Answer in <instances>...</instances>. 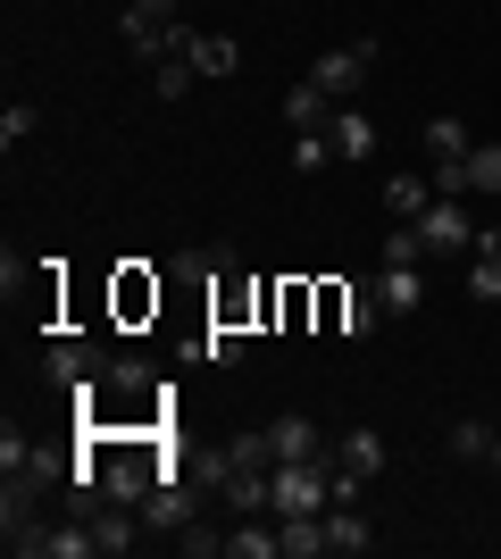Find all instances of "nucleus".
<instances>
[{
	"instance_id": "c85d7f7f",
	"label": "nucleus",
	"mask_w": 501,
	"mask_h": 559,
	"mask_svg": "<svg viewBox=\"0 0 501 559\" xmlns=\"http://www.w3.org/2000/svg\"><path fill=\"white\" fill-rule=\"evenodd\" d=\"M109 393H151V368L143 359H109Z\"/></svg>"
},
{
	"instance_id": "39448f33",
	"label": "nucleus",
	"mask_w": 501,
	"mask_h": 559,
	"mask_svg": "<svg viewBox=\"0 0 501 559\" xmlns=\"http://www.w3.org/2000/svg\"><path fill=\"white\" fill-rule=\"evenodd\" d=\"M326 142H334V159H343V167L377 159V126H368V109H359V100H343V109L326 117Z\"/></svg>"
},
{
	"instance_id": "5701e85b",
	"label": "nucleus",
	"mask_w": 501,
	"mask_h": 559,
	"mask_svg": "<svg viewBox=\"0 0 501 559\" xmlns=\"http://www.w3.org/2000/svg\"><path fill=\"white\" fill-rule=\"evenodd\" d=\"M452 451H460V460H493V426H485V418H460L452 426Z\"/></svg>"
},
{
	"instance_id": "b1692460",
	"label": "nucleus",
	"mask_w": 501,
	"mask_h": 559,
	"mask_svg": "<svg viewBox=\"0 0 501 559\" xmlns=\"http://www.w3.org/2000/svg\"><path fill=\"white\" fill-rule=\"evenodd\" d=\"M418 259H427L418 226H393V234H384V267H418Z\"/></svg>"
},
{
	"instance_id": "a878e982",
	"label": "nucleus",
	"mask_w": 501,
	"mask_h": 559,
	"mask_svg": "<svg viewBox=\"0 0 501 559\" xmlns=\"http://www.w3.org/2000/svg\"><path fill=\"white\" fill-rule=\"evenodd\" d=\"M343 309H351V284H318V326L343 334Z\"/></svg>"
},
{
	"instance_id": "412c9836",
	"label": "nucleus",
	"mask_w": 501,
	"mask_h": 559,
	"mask_svg": "<svg viewBox=\"0 0 501 559\" xmlns=\"http://www.w3.org/2000/svg\"><path fill=\"white\" fill-rule=\"evenodd\" d=\"M192 359H210V368H235V359H242V326H210L201 343H192Z\"/></svg>"
},
{
	"instance_id": "1a4fd4ad",
	"label": "nucleus",
	"mask_w": 501,
	"mask_h": 559,
	"mask_svg": "<svg viewBox=\"0 0 501 559\" xmlns=\"http://www.w3.org/2000/svg\"><path fill=\"white\" fill-rule=\"evenodd\" d=\"M334 467H351V476H384V435H377V426H343V435H334Z\"/></svg>"
},
{
	"instance_id": "f03ea898",
	"label": "nucleus",
	"mask_w": 501,
	"mask_h": 559,
	"mask_svg": "<svg viewBox=\"0 0 501 559\" xmlns=\"http://www.w3.org/2000/svg\"><path fill=\"white\" fill-rule=\"evenodd\" d=\"M0 543H9L17 559H93L100 551L93 518H84V526H43V518H34V526H17V535H0Z\"/></svg>"
},
{
	"instance_id": "9d476101",
	"label": "nucleus",
	"mask_w": 501,
	"mask_h": 559,
	"mask_svg": "<svg viewBox=\"0 0 501 559\" xmlns=\"http://www.w3.org/2000/svg\"><path fill=\"white\" fill-rule=\"evenodd\" d=\"M377 301H384V318H409L427 301V267H377Z\"/></svg>"
},
{
	"instance_id": "7ed1b4c3",
	"label": "nucleus",
	"mask_w": 501,
	"mask_h": 559,
	"mask_svg": "<svg viewBox=\"0 0 501 559\" xmlns=\"http://www.w3.org/2000/svg\"><path fill=\"white\" fill-rule=\"evenodd\" d=\"M368 68H377V43H351V50H318V59H310V84H318L326 100H359Z\"/></svg>"
},
{
	"instance_id": "393cba45",
	"label": "nucleus",
	"mask_w": 501,
	"mask_h": 559,
	"mask_svg": "<svg viewBox=\"0 0 501 559\" xmlns=\"http://www.w3.org/2000/svg\"><path fill=\"white\" fill-rule=\"evenodd\" d=\"M293 167H301V176L334 167V142H326V134H293Z\"/></svg>"
},
{
	"instance_id": "423d86ee",
	"label": "nucleus",
	"mask_w": 501,
	"mask_h": 559,
	"mask_svg": "<svg viewBox=\"0 0 501 559\" xmlns=\"http://www.w3.org/2000/svg\"><path fill=\"white\" fill-rule=\"evenodd\" d=\"M143 518L151 526H167V535H184L192 518H201V492L184 485V476H167V485H151V501H143Z\"/></svg>"
},
{
	"instance_id": "a211bd4d",
	"label": "nucleus",
	"mask_w": 501,
	"mask_h": 559,
	"mask_svg": "<svg viewBox=\"0 0 501 559\" xmlns=\"http://www.w3.org/2000/svg\"><path fill=\"white\" fill-rule=\"evenodd\" d=\"M192 68H201V75H235L242 43H235V34H201V43H192Z\"/></svg>"
},
{
	"instance_id": "9b49d317",
	"label": "nucleus",
	"mask_w": 501,
	"mask_h": 559,
	"mask_svg": "<svg viewBox=\"0 0 501 559\" xmlns=\"http://www.w3.org/2000/svg\"><path fill=\"white\" fill-rule=\"evenodd\" d=\"M267 451H276V460H326V435H318V426L310 418H276V426H267Z\"/></svg>"
},
{
	"instance_id": "c756f323",
	"label": "nucleus",
	"mask_w": 501,
	"mask_h": 559,
	"mask_svg": "<svg viewBox=\"0 0 501 559\" xmlns=\"http://www.w3.org/2000/svg\"><path fill=\"white\" fill-rule=\"evenodd\" d=\"M118 309H126V318H143V309H159V284L126 276V284H118Z\"/></svg>"
},
{
	"instance_id": "ddd939ff",
	"label": "nucleus",
	"mask_w": 501,
	"mask_h": 559,
	"mask_svg": "<svg viewBox=\"0 0 501 559\" xmlns=\"http://www.w3.org/2000/svg\"><path fill=\"white\" fill-rule=\"evenodd\" d=\"M468 301H501V234L485 226L477 251H468Z\"/></svg>"
},
{
	"instance_id": "20e7f679",
	"label": "nucleus",
	"mask_w": 501,
	"mask_h": 559,
	"mask_svg": "<svg viewBox=\"0 0 501 559\" xmlns=\"http://www.w3.org/2000/svg\"><path fill=\"white\" fill-rule=\"evenodd\" d=\"M43 376L59 384V393H75V384L109 376V350H100V343H75V334H59V343L43 350Z\"/></svg>"
},
{
	"instance_id": "2eb2a0df",
	"label": "nucleus",
	"mask_w": 501,
	"mask_h": 559,
	"mask_svg": "<svg viewBox=\"0 0 501 559\" xmlns=\"http://www.w3.org/2000/svg\"><path fill=\"white\" fill-rule=\"evenodd\" d=\"M368 543H377V526H368V518L351 510V501H343V510L326 518V551H343V559H359L368 551Z\"/></svg>"
},
{
	"instance_id": "f8f14e48",
	"label": "nucleus",
	"mask_w": 501,
	"mask_h": 559,
	"mask_svg": "<svg viewBox=\"0 0 501 559\" xmlns=\"http://www.w3.org/2000/svg\"><path fill=\"white\" fill-rule=\"evenodd\" d=\"M334 109H343V100H326L310 75H301V84L285 93V126H293V134H326V117H334Z\"/></svg>"
},
{
	"instance_id": "dca6fc26",
	"label": "nucleus",
	"mask_w": 501,
	"mask_h": 559,
	"mask_svg": "<svg viewBox=\"0 0 501 559\" xmlns=\"http://www.w3.org/2000/svg\"><path fill=\"white\" fill-rule=\"evenodd\" d=\"M468 151H477V134H468L460 117H427V167L434 159H468Z\"/></svg>"
},
{
	"instance_id": "4be33fe9",
	"label": "nucleus",
	"mask_w": 501,
	"mask_h": 559,
	"mask_svg": "<svg viewBox=\"0 0 501 559\" xmlns=\"http://www.w3.org/2000/svg\"><path fill=\"white\" fill-rule=\"evenodd\" d=\"M468 192H485V201L501 192V142H477V151H468Z\"/></svg>"
},
{
	"instance_id": "f257e3e1",
	"label": "nucleus",
	"mask_w": 501,
	"mask_h": 559,
	"mask_svg": "<svg viewBox=\"0 0 501 559\" xmlns=\"http://www.w3.org/2000/svg\"><path fill=\"white\" fill-rule=\"evenodd\" d=\"M418 242H427V259L477 251V217H468V201H460V192H434L427 217H418Z\"/></svg>"
},
{
	"instance_id": "2f4dec72",
	"label": "nucleus",
	"mask_w": 501,
	"mask_h": 559,
	"mask_svg": "<svg viewBox=\"0 0 501 559\" xmlns=\"http://www.w3.org/2000/svg\"><path fill=\"white\" fill-rule=\"evenodd\" d=\"M493 467H501V426H493Z\"/></svg>"
},
{
	"instance_id": "0eeeda50",
	"label": "nucleus",
	"mask_w": 501,
	"mask_h": 559,
	"mask_svg": "<svg viewBox=\"0 0 501 559\" xmlns=\"http://www.w3.org/2000/svg\"><path fill=\"white\" fill-rule=\"evenodd\" d=\"M126 43H134V50H143V59H159V34H167V25H176V0H126Z\"/></svg>"
},
{
	"instance_id": "bb28decb",
	"label": "nucleus",
	"mask_w": 501,
	"mask_h": 559,
	"mask_svg": "<svg viewBox=\"0 0 501 559\" xmlns=\"http://www.w3.org/2000/svg\"><path fill=\"white\" fill-rule=\"evenodd\" d=\"M226 460H235V467H276V451H267V435H235Z\"/></svg>"
},
{
	"instance_id": "6ab92c4d",
	"label": "nucleus",
	"mask_w": 501,
	"mask_h": 559,
	"mask_svg": "<svg viewBox=\"0 0 501 559\" xmlns=\"http://www.w3.org/2000/svg\"><path fill=\"white\" fill-rule=\"evenodd\" d=\"M377 318H384L377 284H351V309H343V334H351V343H368V334H377Z\"/></svg>"
},
{
	"instance_id": "6e6552de",
	"label": "nucleus",
	"mask_w": 501,
	"mask_h": 559,
	"mask_svg": "<svg viewBox=\"0 0 501 559\" xmlns=\"http://www.w3.org/2000/svg\"><path fill=\"white\" fill-rule=\"evenodd\" d=\"M434 201V176H418V167H402V176H384V210H393V226H418Z\"/></svg>"
},
{
	"instance_id": "4468645a",
	"label": "nucleus",
	"mask_w": 501,
	"mask_h": 559,
	"mask_svg": "<svg viewBox=\"0 0 501 559\" xmlns=\"http://www.w3.org/2000/svg\"><path fill=\"white\" fill-rule=\"evenodd\" d=\"M93 535H100V559L134 551V510H126V501H100V510H93Z\"/></svg>"
},
{
	"instance_id": "cd10ccee",
	"label": "nucleus",
	"mask_w": 501,
	"mask_h": 559,
	"mask_svg": "<svg viewBox=\"0 0 501 559\" xmlns=\"http://www.w3.org/2000/svg\"><path fill=\"white\" fill-rule=\"evenodd\" d=\"M25 134H34V109H25V100H9V109H0V151H17Z\"/></svg>"
},
{
	"instance_id": "7c9ffc66",
	"label": "nucleus",
	"mask_w": 501,
	"mask_h": 559,
	"mask_svg": "<svg viewBox=\"0 0 501 559\" xmlns=\"http://www.w3.org/2000/svg\"><path fill=\"white\" fill-rule=\"evenodd\" d=\"M184 551H192V559H210V551H226V535H210V526L192 518V526H184Z\"/></svg>"
},
{
	"instance_id": "aec40b11",
	"label": "nucleus",
	"mask_w": 501,
	"mask_h": 559,
	"mask_svg": "<svg viewBox=\"0 0 501 559\" xmlns=\"http://www.w3.org/2000/svg\"><path fill=\"white\" fill-rule=\"evenodd\" d=\"M192 75H201L192 59H151V93H159V100H184V93H192Z\"/></svg>"
},
{
	"instance_id": "f3484780",
	"label": "nucleus",
	"mask_w": 501,
	"mask_h": 559,
	"mask_svg": "<svg viewBox=\"0 0 501 559\" xmlns=\"http://www.w3.org/2000/svg\"><path fill=\"white\" fill-rule=\"evenodd\" d=\"M226 559H285V535H276V526H251V518H242L235 535H226Z\"/></svg>"
}]
</instances>
